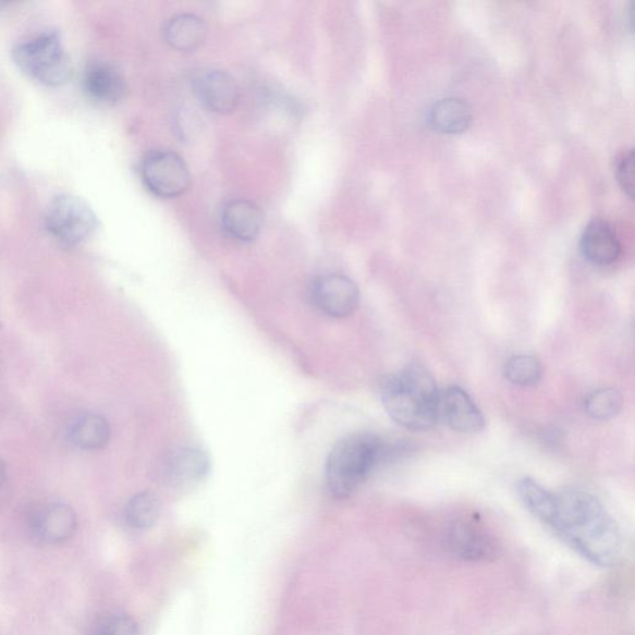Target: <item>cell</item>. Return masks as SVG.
Listing matches in <instances>:
<instances>
[{
    "label": "cell",
    "instance_id": "7a4b0ae2",
    "mask_svg": "<svg viewBox=\"0 0 635 635\" xmlns=\"http://www.w3.org/2000/svg\"><path fill=\"white\" fill-rule=\"evenodd\" d=\"M440 390L423 366L411 365L382 383L381 401L388 415L402 427L427 431L438 423Z\"/></svg>",
    "mask_w": 635,
    "mask_h": 635
},
{
    "label": "cell",
    "instance_id": "44dd1931",
    "mask_svg": "<svg viewBox=\"0 0 635 635\" xmlns=\"http://www.w3.org/2000/svg\"><path fill=\"white\" fill-rule=\"evenodd\" d=\"M127 523L136 529L155 525L159 516L158 500L149 493L134 496L126 506Z\"/></svg>",
    "mask_w": 635,
    "mask_h": 635
},
{
    "label": "cell",
    "instance_id": "cb8c5ba5",
    "mask_svg": "<svg viewBox=\"0 0 635 635\" xmlns=\"http://www.w3.org/2000/svg\"><path fill=\"white\" fill-rule=\"evenodd\" d=\"M5 480V467L2 461H0V487L3 486Z\"/></svg>",
    "mask_w": 635,
    "mask_h": 635
},
{
    "label": "cell",
    "instance_id": "8992f818",
    "mask_svg": "<svg viewBox=\"0 0 635 635\" xmlns=\"http://www.w3.org/2000/svg\"><path fill=\"white\" fill-rule=\"evenodd\" d=\"M141 176L148 191L163 199L181 196L192 181L185 160L170 150H154L143 158Z\"/></svg>",
    "mask_w": 635,
    "mask_h": 635
},
{
    "label": "cell",
    "instance_id": "277c9868",
    "mask_svg": "<svg viewBox=\"0 0 635 635\" xmlns=\"http://www.w3.org/2000/svg\"><path fill=\"white\" fill-rule=\"evenodd\" d=\"M13 59L25 75L42 85L61 86L71 76L69 53L57 33H44L17 45Z\"/></svg>",
    "mask_w": 635,
    "mask_h": 635
},
{
    "label": "cell",
    "instance_id": "30bf717a",
    "mask_svg": "<svg viewBox=\"0 0 635 635\" xmlns=\"http://www.w3.org/2000/svg\"><path fill=\"white\" fill-rule=\"evenodd\" d=\"M193 88L199 102L211 112L227 114L237 107L240 89L235 78L227 71H202L195 76Z\"/></svg>",
    "mask_w": 635,
    "mask_h": 635
},
{
    "label": "cell",
    "instance_id": "ba28073f",
    "mask_svg": "<svg viewBox=\"0 0 635 635\" xmlns=\"http://www.w3.org/2000/svg\"><path fill=\"white\" fill-rule=\"evenodd\" d=\"M310 296L320 312L333 318L353 315L361 301L359 289L355 282L339 273L318 277L312 284Z\"/></svg>",
    "mask_w": 635,
    "mask_h": 635
},
{
    "label": "cell",
    "instance_id": "ffe728a7",
    "mask_svg": "<svg viewBox=\"0 0 635 635\" xmlns=\"http://www.w3.org/2000/svg\"><path fill=\"white\" fill-rule=\"evenodd\" d=\"M623 396L619 390H597L585 401L586 414L598 422H607L621 413Z\"/></svg>",
    "mask_w": 635,
    "mask_h": 635
},
{
    "label": "cell",
    "instance_id": "5bb4252c",
    "mask_svg": "<svg viewBox=\"0 0 635 635\" xmlns=\"http://www.w3.org/2000/svg\"><path fill=\"white\" fill-rule=\"evenodd\" d=\"M84 88L91 100L106 106L118 105L127 93L126 82L120 71L102 61L93 62L86 68Z\"/></svg>",
    "mask_w": 635,
    "mask_h": 635
},
{
    "label": "cell",
    "instance_id": "603a6c76",
    "mask_svg": "<svg viewBox=\"0 0 635 635\" xmlns=\"http://www.w3.org/2000/svg\"><path fill=\"white\" fill-rule=\"evenodd\" d=\"M136 621L130 615L118 614L109 616L98 625L96 635H137Z\"/></svg>",
    "mask_w": 635,
    "mask_h": 635
},
{
    "label": "cell",
    "instance_id": "e0dca14e",
    "mask_svg": "<svg viewBox=\"0 0 635 635\" xmlns=\"http://www.w3.org/2000/svg\"><path fill=\"white\" fill-rule=\"evenodd\" d=\"M209 471L207 454L200 450L179 449L169 455L167 461V474L175 485H192L200 480Z\"/></svg>",
    "mask_w": 635,
    "mask_h": 635
},
{
    "label": "cell",
    "instance_id": "3957f363",
    "mask_svg": "<svg viewBox=\"0 0 635 635\" xmlns=\"http://www.w3.org/2000/svg\"><path fill=\"white\" fill-rule=\"evenodd\" d=\"M400 449L370 433H355L339 441L330 452L326 477L330 494L335 498L351 497L362 483L381 463ZM399 453V452H398Z\"/></svg>",
    "mask_w": 635,
    "mask_h": 635
},
{
    "label": "cell",
    "instance_id": "7c38bea8",
    "mask_svg": "<svg viewBox=\"0 0 635 635\" xmlns=\"http://www.w3.org/2000/svg\"><path fill=\"white\" fill-rule=\"evenodd\" d=\"M32 530L37 538L49 545L64 544L76 532L77 518L73 509L65 504H50L37 510L32 516Z\"/></svg>",
    "mask_w": 635,
    "mask_h": 635
},
{
    "label": "cell",
    "instance_id": "7402d4cb",
    "mask_svg": "<svg viewBox=\"0 0 635 635\" xmlns=\"http://www.w3.org/2000/svg\"><path fill=\"white\" fill-rule=\"evenodd\" d=\"M615 181L621 190L633 199L634 193V151L625 150L616 157L614 164Z\"/></svg>",
    "mask_w": 635,
    "mask_h": 635
},
{
    "label": "cell",
    "instance_id": "5b68a950",
    "mask_svg": "<svg viewBox=\"0 0 635 635\" xmlns=\"http://www.w3.org/2000/svg\"><path fill=\"white\" fill-rule=\"evenodd\" d=\"M45 227L61 246L76 247L95 234L98 221L86 202L74 195H60L45 212Z\"/></svg>",
    "mask_w": 635,
    "mask_h": 635
},
{
    "label": "cell",
    "instance_id": "52a82bcc",
    "mask_svg": "<svg viewBox=\"0 0 635 635\" xmlns=\"http://www.w3.org/2000/svg\"><path fill=\"white\" fill-rule=\"evenodd\" d=\"M444 545L452 557L467 562L490 561L499 553L494 536L473 521L452 523L444 535Z\"/></svg>",
    "mask_w": 635,
    "mask_h": 635
},
{
    "label": "cell",
    "instance_id": "d6986e66",
    "mask_svg": "<svg viewBox=\"0 0 635 635\" xmlns=\"http://www.w3.org/2000/svg\"><path fill=\"white\" fill-rule=\"evenodd\" d=\"M505 378L517 387L529 388L541 379L542 368L533 355H515L510 357L504 368Z\"/></svg>",
    "mask_w": 635,
    "mask_h": 635
},
{
    "label": "cell",
    "instance_id": "9a60e30c",
    "mask_svg": "<svg viewBox=\"0 0 635 635\" xmlns=\"http://www.w3.org/2000/svg\"><path fill=\"white\" fill-rule=\"evenodd\" d=\"M428 122L438 133L461 134L471 129L473 110L462 98H443L429 109Z\"/></svg>",
    "mask_w": 635,
    "mask_h": 635
},
{
    "label": "cell",
    "instance_id": "ac0fdd59",
    "mask_svg": "<svg viewBox=\"0 0 635 635\" xmlns=\"http://www.w3.org/2000/svg\"><path fill=\"white\" fill-rule=\"evenodd\" d=\"M111 428L107 419L97 414L78 417L70 427L71 441L85 451L101 450L109 443Z\"/></svg>",
    "mask_w": 635,
    "mask_h": 635
},
{
    "label": "cell",
    "instance_id": "9c48e42d",
    "mask_svg": "<svg viewBox=\"0 0 635 635\" xmlns=\"http://www.w3.org/2000/svg\"><path fill=\"white\" fill-rule=\"evenodd\" d=\"M460 433H478L486 426L485 416L466 391L459 387L447 388L438 396V423Z\"/></svg>",
    "mask_w": 635,
    "mask_h": 635
},
{
    "label": "cell",
    "instance_id": "2e32d148",
    "mask_svg": "<svg viewBox=\"0 0 635 635\" xmlns=\"http://www.w3.org/2000/svg\"><path fill=\"white\" fill-rule=\"evenodd\" d=\"M164 40L178 51H194L207 39V24L194 14H179L169 20L163 29Z\"/></svg>",
    "mask_w": 635,
    "mask_h": 635
},
{
    "label": "cell",
    "instance_id": "8fae6325",
    "mask_svg": "<svg viewBox=\"0 0 635 635\" xmlns=\"http://www.w3.org/2000/svg\"><path fill=\"white\" fill-rule=\"evenodd\" d=\"M581 253L595 266H612L622 254V245L614 228L605 220H593L581 236Z\"/></svg>",
    "mask_w": 635,
    "mask_h": 635
},
{
    "label": "cell",
    "instance_id": "6da1fadb",
    "mask_svg": "<svg viewBox=\"0 0 635 635\" xmlns=\"http://www.w3.org/2000/svg\"><path fill=\"white\" fill-rule=\"evenodd\" d=\"M541 524L595 566L610 567L620 558V527L591 491L575 487L557 491Z\"/></svg>",
    "mask_w": 635,
    "mask_h": 635
},
{
    "label": "cell",
    "instance_id": "4fadbf2b",
    "mask_svg": "<svg viewBox=\"0 0 635 635\" xmlns=\"http://www.w3.org/2000/svg\"><path fill=\"white\" fill-rule=\"evenodd\" d=\"M221 227L227 234L240 243H252L264 228V212L254 202L237 199L229 202L220 215Z\"/></svg>",
    "mask_w": 635,
    "mask_h": 635
}]
</instances>
